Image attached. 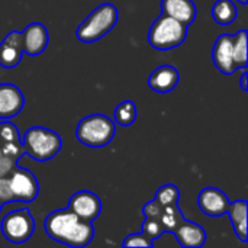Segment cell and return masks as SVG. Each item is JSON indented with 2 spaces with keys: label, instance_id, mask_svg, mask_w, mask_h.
<instances>
[{
  "label": "cell",
  "instance_id": "1",
  "mask_svg": "<svg viewBox=\"0 0 248 248\" xmlns=\"http://www.w3.org/2000/svg\"><path fill=\"white\" fill-rule=\"evenodd\" d=\"M44 230L51 240L73 248L89 246L94 237L92 222L81 221L68 208L51 212L44 221Z\"/></svg>",
  "mask_w": 248,
  "mask_h": 248
},
{
  "label": "cell",
  "instance_id": "2",
  "mask_svg": "<svg viewBox=\"0 0 248 248\" xmlns=\"http://www.w3.org/2000/svg\"><path fill=\"white\" fill-rule=\"evenodd\" d=\"M119 12L115 4L103 3L92 10V13L78 25L76 36L83 44H93L109 33L118 23Z\"/></svg>",
  "mask_w": 248,
  "mask_h": 248
},
{
  "label": "cell",
  "instance_id": "3",
  "mask_svg": "<svg viewBox=\"0 0 248 248\" xmlns=\"http://www.w3.org/2000/svg\"><path fill=\"white\" fill-rule=\"evenodd\" d=\"M116 134L115 122L103 115L93 113L83 118L76 129V138L80 144L90 148H103L112 142Z\"/></svg>",
  "mask_w": 248,
  "mask_h": 248
},
{
  "label": "cell",
  "instance_id": "4",
  "mask_svg": "<svg viewBox=\"0 0 248 248\" xmlns=\"http://www.w3.org/2000/svg\"><path fill=\"white\" fill-rule=\"evenodd\" d=\"M22 145L25 154L35 161L44 163L52 160L61 151L62 140L52 129L44 126H31L22 138Z\"/></svg>",
  "mask_w": 248,
  "mask_h": 248
},
{
  "label": "cell",
  "instance_id": "5",
  "mask_svg": "<svg viewBox=\"0 0 248 248\" xmlns=\"http://www.w3.org/2000/svg\"><path fill=\"white\" fill-rule=\"evenodd\" d=\"M187 38V25L163 15L158 16L150 31H148V42L153 48L160 51L173 49L182 45Z\"/></svg>",
  "mask_w": 248,
  "mask_h": 248
},
{
  "label": "cell",
  "instance_id": "6",
  "mask_svg": "<svg viewBox=\"0 0 248 248\" xmlns=\"http://www.w3.org/2000/svg\"><path fill=\"white\" fill-rule=\"evenodd\" d=\"M3 237L12 244H23L33 235L35 219L29 209H17L4 215L0 224Z\"/></svg>",
  "mask_w": 248,
  "mask_h": 248
},
{
  "label": "cell",
  "instance_id": "7",
  "mask_svg": "<svg viewBox=\"0 0 248 248\" xmlns=\"http://www.w3.org/2000/svg\"><path fill=\"white\" fill-rule=\"evenodd\" d=\"M9 183H10L15 202L31 203L38 198L39 183L29 170L20 169L16 166L9 174Z\"/></svg>",
  "mask_w": 248,
  "mask_h": 248
},
{
  "label": "cell",
  "instance_id": "8",
  "mask_svg": "<svg viewBox=\"0 0 248 248\" xmlns=\"http://www.w3.org/2000/svg\"><path fill=\"white\" fill-rule=\"evenodd\" d=\"M67 208L81 221L93 222L102 212V201L90 190H80L70 198Z\"/></svg>",
  "mask_w": 248,
  "mask_h": 248
},
{
  "label": "cell",
  "instance_id": "9",
  "mask_svg": "<svg viewBox=\"0 0 248 248\" xmlns=\"http://www.w3.org/2000/svg\"><path fill=\"white\" fill-rule=\"evenodd\" d=\"M230 199L228 196L219 190L218 187L209 186L199 192L198 195V206L199 209L211 218H219L224 217L230 208Z\"/></svg>",
  "mask_w": 248,
  "mask_h": 248
},
{
  "label": "cell",
  "instance_id": "10",
  "mask_svg": "<svg viewBox=\"0 0 248 248\" xmlns=\"http://www.w3.org/2000/svg\"><path fill=\"white\" fill-rule=\"evenodd\" d=\"M49 42V33L44 23L41 22H32L29 23L25 31L22 32V45H23V54H28L31 57L41 55Z\"/></svg>",
  "mask_w": 248,
  "mask_h": 248
},
{
  "label": "cell",
  "instance_id": "11",
  "mask_svg": "<svg viewBox=\"0 0 248 248\" xmlns=\"http://www.w3.org/2000/svg\"><path fill=\"white\" fill-rule=\"evenodd\" d=\"M212 60L215 67L225 76H232L237 71L232 52V35L222 33L217 38L212 48Z\"/></svg>",
  "mask_w": 248,
  "mask_h": 248
},
{
  "label": "cell",
  "instance_id": "12",
  "mask_svg": "<svg viewBox=\"0 0 248 248\" xmlns=\"http://www.w3.org/2000/svg\"><path fill=\"white\" fill-rule=\"evenodd\" d=\"M25 106V97L20 89L12 83L0 84V119L17 116Z\"/></svg>",
  "mask_w": 248,
  "mask_h": 248
},
{
  "label": "cell",
  "instance_id": "13",
  "mask_svg": "<svg viewBox=\"0 0 248 248\" xmlns=\"http://www.w3.org/2000/svg\"><path fill=\"white\" fill-rule=\"evenodd\" d=\"M22 32L12 31L0 42V65L3 68H15L22 61Z\"/></svg>",
  "mask_w": 248,
  "mask_h": 248
},
{
  "label": "cell",
  "instance_id": "14",
  "mask_svg": "<svg viewBox=\"0 0 248 248\" xmlns=\"http://www.w3.org/2000/svg\"><path fill=\"white\" fill-rule=\"evenodd\" d=\"M179 246L183 248H201L206 244V231L196 222L187 221L186 218L173 231Z\"/></svg>",
  "mask_w": 248,
  "mask_h": 248
},
{
  "label": "cell",
  "instance_id": "15",
  "mask_svg": "<svg viewBox=\"0 0 248 248\" xmlns=\"http://www.w3.org/2000/svg\"><path fill=\"white\" fill-rule=\"evenodd\" d=\"M180 81V73L173 65H160L157 67L148 78V86L157 93H170L173 92Z\"/></svg>",
  "mask_w": 248,
  "mask_h": 248
},
{
  "label": "cell",
  "instance_id": "16",
  "mask_svg": "<svg viewBox=\"0 0 248 248\" xmlns=\"http://www.w3.org/2000/svg\"><path fill=\"white\" fill-rule=\"evenodd\" d=\"M161 13L189 26L195 22L198 9L193 0H161Z\"/></svg>",
  "mask_w": 248,
  "mask_h": 248
},
{
  "label": "cell",
  "instance_id": "17",
  "mask_svg": "<svg viewBox=\"0 0 248 248\" xmlns=\"http://www.w3.org/2000/svg\"><path fill=\"white\" fill-rule=\"evenodd\" d=\"M247 212H248V205L247 201L240 199L235 202L230 203V208L227 211L230 221L232 224L234 232L237 234L238 240L243 243L248 241V231H247Z\"/></svg>",
  "mask_w": 248,
  "mask_h": 248
},
{
  "label": "cell",
  "instance_id": "18",
  "mask_svg": "<svg viewBox=\"0 0 248 248\" xmlns=\"http://www.w3.org/2000/svg\"><path fill=\"white\" fill-rule=\"evenodd\" d=\"M211 12H212V19L221 26L231 25L238 16V9L232 0H217Z\"/></svg>",
  "mask_w": 248,
  "mask_h": 248
},
{
  "label": "cell",
  "instance_id": "19",
  "mask_svg": "<svg viewBox=\"0 0 248 248\" xmlns=\"http://www.w3.org/2000/svg\"><path fill=\"white\" fill-rule=\"evenodd\" d=\"M247 41L248 32L246 29H241L235 35H232V52H234V62L237 65V70L246 68L248 65Z\"/></svg>",
  "mask_w": 248,
  "mask_h": 248
},
{
  "label": "cell",
  "instance_id": "20",
  "mask_svg": "<svg viewBox=\"0 0 248 248\" xmlns=\"http://www.w3.org/2000/svg\"><path fill=\"white\" fill-rule=\"evenodd\" d=\"M137 105L132 100H124L121 102L113 112V122L121 126H131L137 121Z\"/></svg>",
  "mask_w": 248,
  "mask_h": 248
},
{
  "label": "cell",
  "instance_id": "21",
  "mask_svg": "<svg viewBox=\"0 0 248 248\" xmlns=\"http://www.w3.org/2000/svg\"><path fill=\"white\" fill-rule=\"evenodd\" d=\"M160 222L164 228V231H174L179 224L185 219L182 209L179 208V205H169V206H163V211L160 214Z\"/></svg>",
  "mask_w": 248,
  "mask_h": 248
},
{
  "label": "cell",
  "instance_id": "22",
  "mask_svg": "<svg viewBox=\"0 0 248 248\" xmlns=\"http://www.w3.org/2000/svg\"><path fill=\"white\" fill-rule=\"evenodd\" d=\"M161 206H169V205H176L180 199V190L176 185L167 183L163 185L157 192L154 198Z\"/></svg>",
  "mask_w": 248,
  "mask_h": 248
},
{
  "label": "cell",
  "instance_id": "23",
  "mask_svg": "<svg viewBox=\"0 0 248 248\" xmlns=\"http://www.w3.org/2000/svg\"><path fill=\"white\" fill-rule=\"evenodd\" d=\"M1 142H22L17 126L9 122V119L0 122V144Z\"/></svg>",
  "mask_w": 248,
  "mask_h": 248
},
{
  "label": "cell",
  "instance_id": "24",
  "mask_svg": "<svg viewBox=\"0 0 248 248\" xmlns=\"http://www.w3.org/2000/svg\"><path fill=\"white\" fill-rule=\"evenodd\" d=\"M141 232H144L151 241H154L164 232V228H163L158 218H145L144 222H142Z\"/></svg>",
  "mask_w": 248,
  "mask_h": 248
},
{
  "label": "cell",
  "instance_id": "25",
  "mask_svg": "<svg viewBox=\"0 0 248 248\" xmlns=\"http://www.w3.org/2000/svg\"><path fill=\"white\" fill-rule=\"evenodd\" d=\"M122 247L131 248V247H142V248H151L153 247V241L144 234V232H138V234H129L124 243Z\"/></svg>",
  "mask_w": 248,
  "mask_h": 248
},
{
  "label": "cell",
  "instance_id": "26",
  "mask_svg": "<svg viewBox=\"0 0 248 248\" xmlns=\"http://www.w3.org/2000/svg\"><path fill=\"white\" fill-rule=\"evenodd\" d=\"M0 151H1L4 155L10 157V158H13V160H17V161H19V160L23 157V154H25V150H23L22 142H1V144H0Z\"/></svg>",
  "mask_w": 248,
  "mask_h": 248
},
{
  "label": "cell",
  "instance_id": "27",
  "mask_svg": "<svg viewBox=\"0 0 248 248\" xmlns=\"http://www.w3.org/2000/svg\"><path fill=\"white\" fill-rule=\"evenodd\" d=\"M0 202L4 203H13L15 198L10 189V183H9V176L6 177H0Z\"/></svg>",
  "mask_w": 248,
  "mask_h": 248
},
{
  "label": "cell",
  "instance_id": "28",
  "mask_svg": "<svg viewBox=\"0 0 248 248\" xmlns=\"http://www.w3.org/2000/svg\"><path fill=\"white\" fill-rule=\"evenodd\" d=\"M17 166V160H13L7 155H4L0 151V177H6L10 174V171Z\"/></svg>",
  "mask_w": 248,
  "mask_h": 248
},
{
  "label": "cell",
  "instance_id": "29",
  "mask_svg": "<svg viewBox=\"0 0 248 248\" xmlns=\"http://www.w3.org/2000/svg\"><path fill=\"white\" fill-rule=\"evenodd\" d=\"M161 211H163V206L155 199H153L142 208V214L145 218H160Z\"/></svg>",
  "mask_w": 248,
  "mask_h": 248
},
{
  "label": "cell",
  "instance_id": "30",
  "mask_svg": "<svg viewBox=\"0 0 248 248\" xmlns=\"http://www.w3.org/2000/svg\"><path fill=\"white\" fill-rule=\"evenodd\" d=\"M248 70L247 67L246 68H243V74H241V78H240V86H241V89L244 90V92H247L248 90Z\"/></svg>",
  "mask_w": 248,
  "mask_h": 248
},
{
  "label": "cell",
  "instance_id": "31",
  "mask_svg": "<svg viewBox=\"0 0 248 248\" xmlns=\"http://www.w3.org/2000/svg\"><path fill=\"white\" fill-rule=\"evenodd\" d=\"M237 1H238L240 4H247L248 3V0H237Z\"/></svg>",
  "mask_w": 248,
  "mask_h": 248
},
{
  "label": "cell",
  "instance_id": "32",
  "mask_svg": "<svg viewBox=\"0 0 248 248\" xmlns=\"http://www.w3.org/2000/svg\"><path fill=\"white\" fill-rule=\"evenodd\" d=\"M1 206H3V203H1V202H0V211H1Z\"/></svg>",
  "mask_w": 248,
  "mask_h": 248
}]
</instances>
